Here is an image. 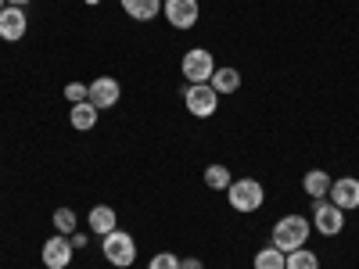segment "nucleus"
<instances>
[{"label":"nucleus","instance_id":"obj_2","mask_svg":"<svg viewBox=\"0 0 359 269\" xmlns=\"http://www.w3.org/2000/svg\"><path fill=\"white\" fill-rule=\"evenodd\" d=\"M226 201H230L233 212L252 216V212H259L262 201H266V187L259 184V179H252V176H241V179H233V184L226 187Z\"/></svg>","mask_w":359,"mask_h":269},{"label":"nucleus","instance_id":"obj_15","mask_svg":"<svg viewBox=\"0 0 359 269\" xmlns=\"http://www.w3.org/2000/svg\"><path fill=\"white\" fill-rule=\"evenodd\" d=\"M208 86H212L219 97H223V94H237V86H241V72L230 69V65H216V72H212V79H208Z\"/></svg>","mask_w":359,"mask_h":269},{"label":"nucleus","instance_id":"obj_22","mask_svg":"<svg viewBox=\"0 0 359 269\" xmlns=\"http://www.w3.org/2000/svg\"><path fill=\"white\" fill-rule=\"evenodd\" d=\"M65 101L69 104H83L86 101V83H65Z\"/></svg>","mask_w":359,"mask_h":269},{"label":"nucleus","instance_id":"obj_14","mask_svg":"<svg viewBox=\"0 0 359 269\" xmlns=\"http://www.w3.org/2000/svg\"><path fill=\"white\" fill-rule=\"evenodd\" d=\"M97 118H101V111L90 104V101H83V104H72L69 108V123H72V130H79V133H90L97 126Z\"/></svg>","mask_w":359,"mask_h":269},{"label":"nucleus","instance_id":"obj_19","mask_svg":"<svg viewBox=\"0 0 359 269\" xmlns=\"http://www.w3.org/2000/svg\"><path fill=\"white\" fill-rule=\"evenodd\" d=\"M205 184H208V191H226L233 184V176H230L226 165H208L205 169Z\"/></svg>","mask_w":359,"mask_h":269},{"label":"nucleus","instance_id":"obj_1","mask_svg":"<svg viewBox=\"0 0 359 269\" xmlns=\"http://www.w3.org/2000/svg\"><path fill=\"white\" fill-rule=\"evenodd\" d=\"M309 233H313V223L306 219V216H280L277 223H273V237H269V244H277L284 255L287 251H294V248H306V241H309Z\"/></svg>","mask_w":359,"mask_h":269},{"label":"nucleus","instance_id":"obj_26","mask_svg":"<svg viewBox=\"0 0 359 269\" xmlns=\"http://www.w3.org/2000/svg\"><path fill=\"white\" fill-rule=\"evenodd\" d=\"M83 4H90V8H97V4H101V0H83Z\"/></svg>","mask_w":359,"mask_h":269},{"label":"nucleus","instance_id":"obj_6","mask_svg":"<svg viewBox=\"0 0 359 269\" xmlns=\"http://www.w3.org/2000/svg\"><path fill=\"white\" fill-rule=\"evenodd\" d=\"M86 101L94 104L97 111L115 108L118 101H123V83H118L115 76H97L94 83H86Z\"/></svg>","mask_w":359,"mask_h":269},{"label":"nucleus","instance_id":"obj_27","mask_svg":"<svg viewBox=\"0 0 359 269\" xmlns=\"http://www.w3.org/2000/svg\"><path fill=\"white\" fill-rule=\"evenodd\" d=\"M4 8H8V0H0V11H4Z\"/></svg>","mask_w":359,"mask_h":269},{"label":"nucleus","instance_id":"obj_16","mask_svg":"<svg viewBox=\"0 0 359 269\" xmlns=\"http://www.w3.org/2000/svg\"><path fill=\"white\" fill-rule=\"evenodd\" d=\"M118 4L133 22H151L155 15H162V0H118Z\"/></svg>","mask_w":359,"mask_h":269},{"label":"nucleus","instance_id":"obj_7","mask_svg":"<svg viewBox=\"0 0 359 269\" xmlns=\"http://www.w3.org/2000/svg\"><path fill=\"white\" fill-rule=\"evenodd\" d=\"M313 230L316 233H323V237H338L341 230H345V212L338 205H331V201H313Z\"/></svg>","mask_w":359,"mask_h":269},{"label":"nucleus","instance_id":"obj_9","mask_svg":"<svg viewBox=\"0 0 359 269\" xmlns=\"http://www.w3.org/2000/svg\"><path fill=\"white\" fill-rule=\"evenodd\" d=\"M72 255H76L72 237H65V233H54L50 241H43V251H40V258H43L47 269H69L72 265Z\"/></svg>","mask_w":359,"mask_h":269},{"label":"nucleus","instance_id":"obj_23","mask_svg":"<svg viewBox=\"0 0 359 269\" xmlns=\"http://www.w3.org/2000/svg\"><path fill=\"white\" fill-rule=\"evenodd\" d=\"M86 244H90V233H79V230H76V233H72V248H86Z\"/></svg>","mask_w":359,"mask_h":269},{"label":"nucleus","instance_id":"obj_5","mask_svg":"<svg viewBox=\"0 0 359 269\" xmlns=\"http://www.w3.org/2000/svg\"><path fill=\"white\" fill-rule=\"evenodd\" d=\"M180 72H184L187 83H208L216 72V57L212 50H205V47H191L184 54V62H180Z\"/></svg>","mask_w":359,"mask_h":269},{"label":"nucleus","instance_id":"obj_18","mask_svg":"<svg viewBox=\"0 0 359 269\" xmlns=\"http://www.w3.org/2000/svg\"><path fill=\"white\" fill-rule=\"evenodd\" d=\"M284 269H320V255L309 251V248H294V251H287Z\"/></svg>","mask_w":359,"mask_h":269},{"label":"nucleus","instance_id":"obj_4","mask_svg":"<svg viewBox=\"0 0 359 269\" xmlns=\"http://www.w3.org/2000/svg\"><path fill=\"white\" fill-rule=\"evenodd\" d=\"M184 104L194 118H212L219 111V94L208 83H187L184 86Z\"/></svg>","mask_w":359,"mask_h":269},{"label":"nucleus","instance_id":"obj_12","mask_svg":"<svg viewBox=\"0 0 359 269\" xmlns=\"http://www.w3.org/2000/svg\"><path fill=\"white\" fill-rule=\"evenodd\" d=\"M86 226H90V233H94V237H108L118 226L115 208L111 205H94V208H90V216H86Z\"/></svg>","mask_w":359,"mask_h":269},{"label":"nucleus","instance_id":"obj_10","mask_svg":"<svg viewBox=\"0 0 359 269\" xmlns=\"http://www.w3.org/2000/svg\"><path fill=\"white\" fill-rule=\"evenodd\" d=\"M327 201L338 205L341 212H355L359 208V179L355 176H341L331 184V194H327Z\"/></svg>","mask_w":359,"mask_h":269},{"label":"nucleus","instance_id":"obj_3","mask_svg":"<svg viewBox=\"0 0 359 269\" xmlns=\"http://www.w3.org/2000/svg\"><path fill=\"white\" fill-rule=\"evenodd\" d=\"M101 255H104V262L115 265V269H130V265L137 262V241H133V233H126V230L115 226L108 237H101Z\"/></svg>","mask_w":359,"mask_h":269},{"label":"nucleus","instance_id":"obj_11","mask_svg":"<svg viewBox=\"0 0 359 269\" xmlns=\"http://www.w3.org/2000/svg\"><path fill=\"white\" fill-rule=\"evenodd\" d=\"M29 33V18H25V8H4L0 11V40L4 43H18L22 36Z\"/></svg>","mask_w":359,"mask_h":269},{"label":"nucleus","instance_id":"obj_24","mask_svg":"<svg viewBox=\"0 0 359 269\" xmlns=\"http://www.w3.org/2000/svg\"><path fill=\"white\" fill-rule=\"evenodd\" d=\"M180 269H205L201 258H180Z\"/></svg>","mask_w":359,"mask_h":269},{"label":"nucleus","instance_id":"obj_25","mask_svg":"<svg viewBox=\"0 0 359 269\" xmlns=\"http://www.w3.org/2000/svg\"><path fill=\"white\" fill-rule=\"evenodd\" d=\"M11 8H25V4H33V0H8Z\"/></svg>","mask_w":359,"mask_h":269},{"label":"nucleus","instance_id":"obj_8","mask_svg":"<svg viewBox=\"0 0 359 269\" xmlns=\"http://www.w3.org/2000/svg\"><path fill=\"white\" fill-rule=\"evenodd\" d=\"M162 15L172 29L187 33V29L198 25V15H201V4L198 0H162Z\"/></svg>","mask_w":359,"mask_h":269},{"label":"nucleus","instance_id":"obj_17","mask_svg":"<svg viewBox=\"0 0 359 269\" xmlns=\"http://www.w3.org/2000/svg\"><path fill=\"white\" fill-rule=\"evenodd\" d=\"M252 265H255V269H284V265H287V255H284L277 244H266V248L255 251Z\"/></svg>","mask_w":359,"mask_h":269},{"label":"nucleus","instance_id":"obj_20","mask_svg":"<svg viewBox=\"0 0 359 269\" xmlns=\"http://www.w3.org/2000/svg\"><path fill=\"white\" fill-rule=\"evenodd\" d=\"M50 223H54V230H57V233H65V237H72V233H76V226H79V219H76L72 208H54Z\"/></svg>","mask_w":359,"mask_h":269},{"label":"nucleus","instance_id":"obj_21","mask_svg":"<svg viewBox=\"0 0 359 269\" xmlns=\"http://www.w3.org/2000/svg\"><path fill=\"white\" fill-rule=\"evenodd\" d=\"M147 269H180V258L172 251H158L151 262H147Z\"/></svg>","mask_w":359,"mask_h":269},{"label":"nucleus","instance_id":"obj_13","mask_svg":"<svg viewBox=\"0 0 359 269\" xmlns=\"http://www.w3.org/2000/svg\"><path fill=\"white\" fill-rule=\"evenodd\" d=\"M331 184H334V179L327 176L323 169H309V172L302 176V191H306V198H313V201H323L327 194H331Z\"/></svg>","mask_w":359,"mask_h":269}]
</instances>
